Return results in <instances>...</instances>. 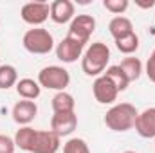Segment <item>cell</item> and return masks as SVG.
<instances>
[{"label":"cell","instance_id":"obj_1","mask_svg":"<svg viewBox=\"0 0 155 153\" xmlns=\"http://www.w3.org/2000/svg\"><path fill=\"white\" fill-rule=\"evenodd\" d=\"M108 61H110L108 45L103 41H94L85 49L81 56V70L90 77H99L108 69Z\"/></svg>","mask_w":155,"mask_h":153},{"label":"cell","instance_id":"obj_2","mask_svg":"<svg viewBox=\"0 0 155 153\" xmlns=\"http://www.w3.org/2000/svg\"><path fill=\"white\" fill-rule=\"evenodd\" d=\"M137 114L139 112L135 110L134 105H130V103H117L110 110H107L105 124H107L108 130L123 133V132H128V130L134 128Z\"/></svg>","mask_w":155,"mask_h":153},{"label":"cell","instance_id":"obj_3","mask_svg":"<svg viewBox=\"0 0 155 153\" xmlns=\"http://www.w3.org/2000/svg\"><path fill=\"white\" fill-rule=\"evenodd\" d=\"M22 45L27 52L31 54H49L54 49V38L52 34L43 29V27H33L29 29L24 38H22Z\"/></svg>","mask_w":155,"mask_h":153},{"label":"cell","instance_id":"obj_4","mask_svg":"<svg viewBox=\"0 0 155 153\" xmlns=\"http://www.w3.org/2000/svg\"><path fill=\"white\" fill-rule=\"evenodd\" d=\"M38 83L41 88L65 92V88L71 85V74L67 69H63L60 65H49L38 72Z\"/></svg>","mask_w":155,"mask_h":153},{"label":"cell","instance_id":"obj_5","mask_svg":"<svg viewBox=\"0 0 155 153\" xmlns=\"http://www.w3.org/2000/svg\"><path fill=\"white\" fill-rule=\"evenodd\" d=\"M94 31H96V18L92 15H76L74 20L69 24L67 36H71L72 40H76L87 47Z\"/></svg>","mask_w":155,"mask_h":153},{"label":"cell","instance_id":"obj_6","mask_svg":"<svg viewBox=\"0 0 155 153\" xmlns=\"http://www.w3.org/2000/svg\"><path fill=\"white\" fill-rule=\"evenodd\" d=\"M49 16H51V5L47 2H27L20 9V18L33 27L45 24Z\"/></svg>","mask_w":155,"mask_h":153},{"label":"cell","instance_id":"obj_7","mask_svg":"<svg viewBox=\"0 0 155 153\" xmlns=\"http://www.w3.org/2000/svg\"><path fill=\"white\" fill-rule=\"evenodd\" d=\"M92 94H94V97H96V101L99 105H112L117 99V96H119V90H117L116 85L112 83V79L103 74V76L94 79Z\"/></svg>","mask_w":155,"mask_h":153},{"label":"cell","instance_id":"obj_8","mask_svg":"<svg viewBox=\"0 0 155 153\" xmlns=\"http://www.w3.org/2000/svg\"><path fill=\"white\" fill-rule=\"evenodd\" d=\"M85 52V45L79 43L71 36H65L58 45H56V58L63 63H74L78 61Z\"/></svg>","mask_w":155,"mask_h":153},{"label":"cell","instance_id":"obj_9","mask_svg":"<svg viewBox=\"0 0 155 153\" xmlns=\"http://www.w3.org/2000/svg\"><path fill=\"white\" fill-rule=\"evenodd\" d=\"M60 146H61V137H58L52 130H36L31 153H56Z\"/></svg>","mask_w":155,"mask_h":153},{"label":"cell","instance_id":"obj_10","mask_svg":"<svg viewBox=\"0 0 155 153\" xmlns=\"http://www.w3.org/2000/svg\"><path fill=\"white\" fill-rule=\"evenodd\" d=\"M11 115H13V121L20 126H29L35 117L38 115V106L35 101H27V99H20L15 103L13 110H11Z\"/></svg>","mask_w":155,"mask_h":153},{"label":"cell","instance_id":"obj_11","mask_svg":"<svg viewBox=\"0 0 155 153\" xmlns=\"http://www.w3.org/2000/svg\"><path fill=\"white\" fill-rule=\"evenodd\" d=\"M134 128H135L139 137H143V139H155V106L144 108L143 112H139Z\"/></svg>","mask_w":155,"mask_h":153},{"label":"cell","instance_id":"obj_12","mask_svg":"<svg viewBox=\"0 0 155 153\" xmlns=\"http://www.w3.org/2000/svg\"><path fill=\"white\" fill-rule=\"evenodd\" d=\"M78 128V115L76 112L69 114H54L51 119V130L58 137H67Z\"/></svg>","mask_w":155,"mask_h":153},{"label":"cell","instance_id":"obj_13","mask_svg":"<svg viewBox=\"0 0 155 153\" xmlns=\"http://www.w3.org/2000/svg\"><path fill=\"white\" fill-rule=\"evenodd\" d=\"M51 5V20L54 22V24H60V25H63V24H71L72 20H74V4L71 2V0H54V2H51L49 4Z\"/></svg>","mask_w":155,"mask_h":153},{"label":"cell","instance_id":"obj_14","mask_svg":"<svg viewBox=\"0 0 155 153\" xmlns=\"http://www.w3.org/2000/svg\"><path fill=\"white\" fill-rule=\"evenodd\" d=\"M16 94L20 96V99H27V101H35L38 99L41 94V86L38 81H35L33 77H22L16 83Z\"/></svg>","mask_w":155,"mask_h":153},{"label":"cell","instance_id":"obj_15","mask_svg":"<svg viewBox=\"0 0 155 153\" xmlns=\"http://www.w3.org/2000/svg\"><path fill=\"white\" fill-rule=\"evenodd\" d=\"M51 106L54 114H69L76 110V101L74 96H71L69 92H56V96L51 101Z\"/></svg>","mask_w":155,"mask_h":153},{"label":"cell","instance_id":"obj_16","mask_svg":"<svg viewBox=\"0 0 155 153\" xmlns=\"http://www.w3.org/2000/svg\"><path fill=\"white\" fill-rule=\"evenodd\" d=\"M35 137H36V130L31 126H20V130H16L15 133V144L16 148H20L22 151L31 153L33 151V144H35Z\"/></svg>","mask_w":155,"mask_h":153},{"label":"cell","instance_id":"obj_17","mask_svg":"<svg viewBox=\"0 0 155 153\" xmlns=\"http://www.w3.org/2000/svg\"><path fill=\"white\" fill-rule=\"evenodd\" d=\"M108 33L112 34L114 40H119L130 33H134V24L126 16H114L108 24Z\"/></svg>","mask_w":155,"mask_h":153},{"label":"cell","instance_id":"obj_18","mask_svg":"<svg viewBox=\"0 0 155 153\" xmlns=\"http://www.w3.org/2000/svg\"><path fill=\"white\" fill-rule=\"evenodd\" d=\"M119 67L123 69V72L126 74L128 77V81L132 83V81H137L141 74H143V61L139 60V58H135V56H128V58H124L121 63H119Z\"/></svg>","mask_w":155,"mask_h":153},{"label":"cell","instance_id":"obj_19","mask_svg":"<svg viewBox=\"0 0 155 153\" xmlns=\"http://www.w3.org/2000/svg\"><path fill=\"white\" fill-rule=\"evenodd\" d=\"M18 83V70L13 65H0V90H7L16 86Z\"/></svg>","mask_w":155,"mask_h":153},{"label":"cell","instance_id":"obj_20","mask_svg":"<svg viewBox=\"0 0 155 153\" xmlns=\"http://www.w3.org/2000/svg\"><path fill=\"white\" fill-rule=\"evenodd\" d=\"M103 74L112 79V83L117 86V90H119V92H124V90L128 88V85H130V81H128L126 74L123 72V69H121L119 65H110Z\"/></svg>","mask_w":155,"mask_h":153},{"label":"cell","instance_id":"obj_21","mask_svg":"<svg viewBox=\"0 0 155 153\" xmlns=\"http://www.w3.org/2000/svg\"><path fill=\"white\" fill-rule=\"evenodd\" d=\"M116 41V47L119 52H123V54H134L137 49H139V36L135 34V31L134 33H130V34H126V36H123V38L119 40H114Z\"/></svg>","mask_w":155,"mask_h":153},{"label":"cell","instance_id":"obj_22","mask_svg":"<svg viewBox=\"0 0 155 153\" xmlns=\"http://www.w3.org/2000/svg\"><path fill=\"white\" fill-rule=\"evenodd\" d=\"M63 153H90V148L85 139L72 137L63 144Z\"/></svg>","mask_w":155,"mask_h":153},{"label":"cell","instance_id":"obj_23","mask_svg":"<svg viewBox=\"0 0 155 153\" xmlns=\"http://www.w3.org/2000/svg\"><path fill=\"white\" fill-rule=\"evenodd\" d=\"M103 7L110 11L112 15L123 16V13L130 7V2L128 0H103Z\"/></svg>","mask_w":155,"mask_h":153},{"label":"cell","instance_id":"obj_24","mask_svg":"<svg viewBox=\"0 0 155 153\" xmlns=\"http://www.w3.org/2000/svg\"><path fill=\"white\" fill-rule=\"evenodd\" d=\"M15 150H16L15 139L9 137V135L0 133V153H15Z\"/></svg>","mask_w":155,"mask_h":153},{"label":"cell","instance_id":"obj_25","mask_svg":"<svg viewBox=\"0 0 155 153\" xmlns=\"http://www.w3.org/2000/svg\"><path fill=\"white\" fill-rule=\"evenodd\" d=\"M144 72H146L148 79H150L152 83H155V49L152 50V54H150V58H148V61H146Z\"/></svg>","mask_w":155,"mask_h":153},{"label":"cell","instance_id":"obj_26","mask_svg":"<svg viewBox=\"0 0 155 153\" xmlns=\"http://www.w3.org/2000/svg\"><path fill=\"white\" fill-rule=\"evenodd\" d=\"M135 5L141 7V9H150V7H155V0H146V2H143V0H135Z\"/></svg>","mask_w":155,"mask_h":153},{"label":"cell","instance_id":"obj_27","mask_svg":"<svg viewBox=\"0 0 155 153\" xmlns=\"http://www.w3.org/2000/svg\"><path fill=\"white\" fill-rule=\"evenodd\" d=\"M123 153H137V151H123Z\"/></svg>","mask_w":155,"mask_h":153}]
</instances>
